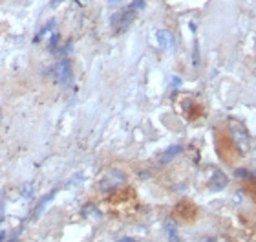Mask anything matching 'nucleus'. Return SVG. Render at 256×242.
<instances>
[{"instance_id":"423d86ee","label":"nucleus","mask_w":256,"mask_h":242,"mask_svg":"<svg viewBox=\"0 0 256 242\" xmlns=\"http://www.w3.org/2000/svg\"><path fill=\"white\" fill-rule=\"evenodd\" d=\"M225 185H227V176L222 171H216L210 178V182H208V189L210 191H222Z\"/></svg>"},{"instance_id":"7ed1b4c3","label":"nucleus","mask_w":256,"mask_h":242,"mask_svg":"<svg viewBox=\"0 0 256 242\" xmlns=\"http://www.w3.org/2000/svg\"><path fill=\"white\" fill-rule=\"evenodd\" d=\"M124 176L123 172L118 171V169H110V171L104 172V176L101 178V191H104V193H110V191H114V189H118L121 183H123Z\"/></svg>"},{"instance_id":"1a4fd4ad","label":"nucleus","mask_w":256,"mask_h":242,"mask_svg":"<svg viewBox=\"0 0 256 242\" xmlns=\"http://www.w3.org/2000/svg\"><path fill=\"white\" fill-rule=\"evenodd\" d=\"M54 196H55V191H52V193H48V194H46V196H44L42 200H40V202H38V205H37V211H35V218H37V216L40 215V213H42L44 205L48 204V202H50V200H52V198H54Z\"/></svg>"},{"instance_id":"ddd939ff","label":"nucleus","mask_w":256,"mask_h":242,"mask_svg":"<svg viewBox=\"0 0 256 242\" xmlns=\"http://www.w3.org/2000/svg\"><path fill=\"white\" fill-rule=\"evenodd\" d=\"M236 176H246V178H249L251 176V174H249V172L246 171V169H236V172H234Z\"/></svg>"},{"instance_id":"f8f14e48","label":"nucleus","mask_w":256,"mask_h":242,"mask_svg":"<svg viewBox=\"0 0 256 242\" xmlns=\"http://www.w3.org/2000/svg\"><path fill=\"white\" fill-rule=\"evenodd\" d=\"M32 191H33V183L24 185V187H22V196H28V198H30V196H32Z\"/></svg>"},{"instance_id":"f03ea898","label":"nucleus","mask_w":256,"mask_h":242,"mask_svg":"<svg viewBox=\"0 0 256 242\" xmlns=\"http://www.w3.org/2000/svg\"><path fill=\"white\" fill-rule=\"evenodd\" d=\"M230 134H232V140H234L236 147L240 149L242 152H247L249 151V134H247V130L244 129V125L238 123V121H230Z\"/></svg>"},{"instance_id":"f257e3e1","label":"nucleus","mask_w":256,"mask_h":242,"mask_svg":"<svg viewBox=\"0 0 256 242\" xmlns=\"http://www.w3.org/2000/svg\"><path fill=\"white\" fill-rule=\"evenodd\" d=\"M50 76H52V79L55 83H59V85H68L70 81H72V63H70V59L57 61L50 68Z\"/></svg>"},{"instance_id":"f3484780","label":"nucleus","mask_w":256,"mask_h":242,"mask_svg":"<svg viewBox=\"0 0 256 242\" xmlns=\"http://www.w3.org/2000/svg\"><path fill=\"white\" fill-rule=\"evenodd\" d=\"M110 2H121V0H110Z\"/></svg>"},{"instance_id":"9b49d317","label":"nucleus","mask_w":256,"mask_h":242,"mask_svg":"<svg viewBox=\"0 0 256 242\" xmlns=\"http://www.w3.org/2000/svg\"><path fill=\"white\" fill-rule=\"evenodd\" d=\"M55 26V21H50L48 24H46V26L44 28H40V32H38V35H37V39H35V41H38V39L42 37V35H46V33L50 32V30H52V28Z\"/></svg>"},{"instance_id":"4468645a","label":"nucleus","mask_w":256,"mask_h":242,"mask_svg":"<svg viewBox=\"0 0 256 242\" xmlns=\"http://www.w3.org/2000/svg\"><path fill=\"white\" fill-rule=\"evenodd\" d=\"M119 242H136V240L130 238V237H123V238H119Z\"/></svg>"},{"instance_id":"0eeeda50","label":"nucleus","mask_w":256,"mask_h":242,"mask_svg":"<svg viewBox=\"0 0 256 242\" xmlns=\"http://www.w3.org/2000/svg\"><path fill=\"white\" fill-rule=\"evenodd\" d=\"M180 152H182V145H172V147H168V149H166V151L163 152V154H161L160 163H163V165H165V163H168L170 160H174V158H176L178 154H180Z\"/></svg>"},{"instance_id":"2eb2a0df","label":"nucleus","mask_w":256,"mask_h":242,"mask_svg":"<svg viewBox=\"0 0 256 242\" xmlns=\"http://www.w3.org/2000/svg\"><path fill=\"white\" fill-rule=\"evenodd\" d=\"M6 240V231H2L0 233V242H4Z\"/></svg>"},{"instance_id":"39448f33","label":"nucleus","mask_w":256,"mask_h":242,"mask_svg":"<svg viewBox=\"0 0 256 242\" xmlns=\"http://www.w3.org/2000/svg\"><path fill=\"white\" fill-rule=\"evenodd\" d=\"M156 39H158V43H160L161 48H165V50L174 48V37L170 35V32H166V30H158V32H156Z\"/></svg>"},{"instance_id":"dca6fc26","label":"nucleus","mask_w":256,"mask_h":242,"mask_svg":"<svg viewBox=\"0 0 256 242\" xmlns=\"http://www.w3.org/2000/svg\"><path fill=\"white\" fill-rule=\"evenodd\" d=\"M62 0H52V6H57V4H60Z\"/></svg>"},{"instance_id":"20e7f679","label":"nucleus","mask_w":256,"mask_h":242,"mask_svg":"<svg viewBox=\"0 0 256 242\" xmlns=\"http://www.w3.org/2000/svg\"><path fill=\"white\" fill-rule=\"evenodd\" d=\"M136 8H132V6H128L126 10L119 11V13H116L112 19V24H114V30L118 33H123L124 30H126L128 26H130V22L134 21V15H136Z\"/></svg>"},{"instance_id":"6e6552de","label":"nucleus","mask_w":256,"mask_h":242,"mask_svg":"<svg viewBox=\"0 0 256 242\" xmlns=\"http://www.w3.org/2000/svg\"><path fill=\"white\" fill-rule=\"evenodd\" d=\"M166 227V233H168V240L170 242H180V238H178V231H176V226H174V222L168 220L165 224Z\"/></svg>"},{"instance_id":"9d476101","label":"nucleus","mask_w":256,"mask_h":242,"mask_svg":"<svg viewBox=\"0 0 256 242\" xmlns=\"http://www.w3.org/2000/svg\"><path fill=\"white\" fill-rule=\"evenodd\" d=\"M57 44H59V33L55 32V33H52V39H50V50L52 52H57Z\"/></svg>"}]
</instances>
